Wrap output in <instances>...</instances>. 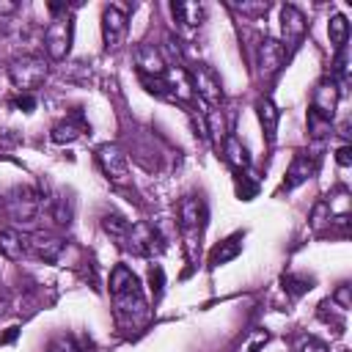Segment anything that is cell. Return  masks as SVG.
I'll return each mask as SVG.
<instances>
[{
    "mask_svg": "<svg viewBox=\"0 0 352 352\" xmlns=\"http://www.w3.org/2000/svg\"><path fill=\"white\" fill-rule=\"evenodd\" d=\"M11 104H14L16 110H22V113H33V110H36V96H33V94H22V96H16Z\"/></svg>",
    "mask_w": 352,
    "mask_h": 352,
    "instance_id": "obj_31",
    "label": "cell"
},
{
    "mask_svg": "<svg viewBox=\"0 0 352 352\" xmlns=\"http://www.w3.org/2000/svg\"><path fill=\"white\" fill-rule=\"evenodd\" d=\"M286 58H289V52L283 50V44H280L278 38H261V41H258L256 63H258V74H261L264 80L275 77V74L283 69Z\"/></svg>",
    "mask_w": 352,
    "mask_h": 352,
    "instance_id": "obj_10",
    "label": "cell"
},
{
    "mask_svg": "<svg viewBox=\"0 0 352 352\" xmlns=\"http://www.w3.org/2000/svg\"><path fill=\"white\" fill-rule=\"evenodd\" d=\"M8 80L14 82L16 91L30 94V91H36V88L47 80V60L38 58V55L14 58L11 66H8Z\"/></svg>",
    "mask_w": 352,
    "mask_h": 352,
    "instance_id": "obj_3",
    "label": "cell"
},
{
    "mask_svg": "<svg viewBox=\"0 0 352 352\" xmlns=\"http://www.w3.org/2000/svg\"><path fill=\"white\" fill-rule=\"evenodd\" d=\"M126 36V14L118 6H107L102 11V41L104 50H118Z\"/></svg>",
    "mask_w": 352,
    "mask_h": 352,
    "instance_id": "obj_13",
    "label": "cell"
},
{
    "mask_svg": "<svg viewBox=\"0 0 352 352\" xmlns=\"http://www.w3.org/2000/svg\"><path fill=\"white\" fill-rule=\"evenodd\" d=\"M110 297L116 302L118 319H126L129 324H135V322H143L148 316L140 280L126 264H116L113 267V272H110Z\"/></svg>",
    "mask_w": 352,
    "mask_h": 352,
    "instance_id": "obj_1",
    "label": "cell"
},
{
    "mask_svg": "<svg viewBox=\"0 0 352 352\" xmlns=\"http://www.w3.org/2000/svg\"><path fill=\"white\" fill-rule=\"evenodd\" d=\"M333 300L338 302V308H341V311H346V308L352 305V297H349V286H346V283H344V286H338V289H336V294H333Z\"/></svg>",
    "mask_w": 352,
    "mask_h": 352,
    "instance_id": "obj_32",
    "label": "cell"
},
{
    "mask_svg": "<svg viewBox=\"0 0 352 352\" xmlns=\"http://www.w3.org/2000/svg\"><path fill=\"white\" fill-rule=\"evenodd\" d=\"M126 250H132L135 256H146V258H154L165 250V236L146 220L140 223H132L129 228V236H126Z\"/></svg>",
    "mask_w": 352,
    "mask_h": 352,
    "instance_id": "obj_5",
    "label": "cell"
},
{
    "mask_svg": "<svg viewBox=\"0 0 352 352\" xmlns=\"http://www.w3.org/2000/svg\"><path fill=\"white\" fill-rule=\"evenodd\" d=\"M338 99H341V88L333 77H322L316 85H314V94H311V107L314 113H319L322 118L333 121L336 116V107H338Z\"/></svg>",
    "mask_w": 352,
    "mask_h": 352,
    "instance_id": "obj_11",
    "label": "cell"
},
{
    "mask_svg": "<svg viewBox=\"0 0 352 352\" xmlns=\"http://www.w3.org/2000/svg\"><path fill=\"white\" fill-rule=\"evenodd\" d=\"M316 168H319V154H305V151L294 154L292 165L286 168V179H283V187H286V190H294V187H300L302 182H308V179L316 173Z\"/></svg>",
    "mask_w": 352,
    "mask_h": 352,
    "instance_id": "obj_15",
    "label": "cell"
},
{
    "mask_svg": "<svg viewBox=\"0 0 352 352\" xmlns=\"http://www.w3.org/2000/svg\"><path fill=\"white\" fill-rule=\"evenodd\" d=\"M47 352H80V349H77V344H74L72 336H60V338H55V341L50 344Z\"/></svg>",
    "mask_w": 352,
    "mask_h": 352,
    "instance_id": "obj_30",
    "label": "cell"
},
{
    "mask_svg": "<svg viewBox=\"0 0 352 352\" xmlns=\"http://www.w3.org/2000/svg\"><path fill=\"white\" fill-rule=\"evenodd\" d=\"M336 162H338L341 168H346V165L352 162V157H349V146H341V148H336Z\"/></svg>",
    "mask_w": 352,
    "mask_h": 352,
    "instance_id": "obj_34",
    "label": "cell"
},
{
    "mask_svg": "<svg viewBox=\"0 0 352 352\" xmlns=\"http://www.w3.org/2000/svg\"><path fill=\"white\" fill-rule=\"evenodd\" d=\"M220 151H223V160H226L236 173H245V170L250 168V154H248V148L242 146V140H239L236 135H228V138L223 140Z\"/></svg>",
    "mask_w": 352,
    "mask_h": 352,
    "instance_id": "obj_18",
    "label": "cell"
},
{
    "mask_svg": "<svg viewBox=\"0 0 352 352\" xmlns=\"http://www.w3.org/2000/svg\"><path fill=\"white\" fill-rule=\"evenodd\" d=\"M72 38H74V25H72V19H69L66 14L55 16V19L47 25V30H44V50H47V55H50L52 60H63V58L69 55V50H72Z\"/></svg>",
    "mask_w": 352,
    "mask_h": 352,
    "instance_id": "obj_6",
    "label": "cell"
},
{
    "mask_svg": "<svg viewBox=\"0 0 352 352\" xmlns=\"http://www.w3.org/2000/svg\"><path fill=\"white\" fill-rule=\"evenodd\" d=\"M308 135H311L314 146L322 148V146L330 140V135H333V121H327V118H322L319 113L308 110Z\"/></svg>",
    "mask_w": 352,
    "mask_h": 352,
    "instance_id": "obj_23",
    "label": "cell"
},
{
    "mask_svg": "<svg viewBox=\"0 0 352 352\" xmlns=\"http://www.w3.org/2000/svg\"><path fill=\"white\" fill-rule=\"evenodd\" d=\"M280 283H283V289H286L292 297H302V294L311 289V280H308V278H294V275H283Z\"/></svg>",
    "mask_w": 352,
    "mask_h": 352,
    "instance_id": "obj_26",
    "label": "cell"
},
{
    "mask_svg": "<svg viewBox=\"0 0 352 352\" xmlns=\"http://www.w3.org/2000/svg\"><path fill=\"white\" fill-rule=\"evenodd\" d=\"M330 217H333V212H330L327 201H319V204L311 209V226H314V228H322V226H324Z\"/></svg>",
    "mask_w": 352,
    "mask_h": 352,
    "instance_id": "obj_27",
    "label": "cell"
},
{
    "mask_svg": "<svg viewBox=\"0 0 352 352\" xmlns=\"http://www.w3.org/2000/svg\"><path fill=\"white\" fill-rule=\"evenodd\" d=\"M16 11V3H0V14H14Z\"/></svg>",
    "mask_w": 352,
    "mask_h": 352,
    "instance_id": "obj_35",
    "label": "cell"
},
{
    "mask_svg": "<svg viewBox=\"0 0 352 352\" xmlns=\"http://www.w3.org/2000/svg\"><path fill=\"white\" fill-rule=\"evenodd\" d=\"M170 14H173V19H176L179 25H184V28H198V25L204 22L206 8H204L201 3H173V6H170Z\"/></svg>",
    "mask_w": 352,
    "mask_h": 352,
    "instance_id": "obj_22",
    "label": "cell"
},
{
    "mask_svg": "<svg viewBox=\"0 0 352 352\" xmlns=\"http://www.w3.org/2000/svg\"><path fill=\"white\" fill-rule=\"evenodd\" d=\"M25 245H28V250H30L38 261H47V264H55V261L60 258L63 248H66V242H63L60 236L50 234V231H36V234L25 236Z\"/></svg>",
    "mask_w": 352,
    "mask_h": 352,
    "instance_id": "obj_12",
    "label": "cell"
},
{
    "mask_svg": "<svg viewBox=\"0 0 352 352\" xmlns=\"http://www.w3.org/2000/svg\"><path fill=\"white\" fill-rule=\"evenodd\" d=\"M300 352H330V346L324 341H319V338H305Z\"/></svg>",
    "mask_w": 352,
    "mask_h": 352,
    "instance_id": "obj_33",
    "label": "cell"
},
{
    "mask_svg": "<svg viewBox=\"0 0 352 352\" xmlns=\"http://www.w3.org/2000/svg\"><path fill=\"white\" fill-rule=\"evenodd\" d=\"M162 267L160 264H151V270H148V283H151V294L154 297H160L162 294Z\"/></svg>",
    "mask_w": 352,
    "mask_h": 352,
    "instance_id": "obj_29",
    "label": "cell"
},
{
    "mask_svg": "<svg viewBox=\"0 0 352 352\" xmlns=\"http://www.w3.org/2000/svg\"><path fill=\"white\" fill-rule=\"evenodd\" d=\"M242 253V234H234L228 239H223L220 245L212 248L209 253V267H220V264H228L231 258H236Z\"/></svg>",
    "mask_w": 352,
    "mask_h": 352,
    "instance_id": "obj_20",
    "label": "cell"
},
{
    "mask_svg": "<svg viewBox=\"0 0 352 352\" xmlns=\"http://www.w3.org/2000/svg\"><path fill=\"white\" fill-rule=\"evenodd\" d=\"M256 113H258V124H261V129H264V140H267V146H272L275 138H278L280 110L275 107V102H272L270 96H261V99L256 102Z\"/></svg>",
    "mask_w": 352,
    "mask_h": 352,
    "instance_id": "obj_17",
    "label": "cell"
},
{
    "mask_svg": "<svg viewBox=\"0 0 352 352\" xmlns=\"http://www.w3.org/2000/svg\"><path fill=\"white\" fill-rule=\"evenodd\" d=\"M0 253H3L8 261H19V258L28 253L25 236H22L16 228H3V231H0Z\"/></svg>",
    "mask_w": 352,
    "mask_h": 352,
    "instance_id": "obj_21",
    "label": "cell"
},
{
    "mask_svg": "<svg viewBox=\"0 0 352 352\" xmlns=\"http://www.w3.org/2000/svg\"><path fill=\"white\" fill-rule=\"evenodd\" d=\"M50 217L58 223V226H69L72 223V204L66 198H55L52 206H50Z\"/></svg>",
    "mask_w": 352,
    "mask_h": 352,
    "instance_id": "obj_25",
    "label": "cell"
},
{
    "mask_svg": "<svg viewBox=\"0 0 352 352\" xmlns=\"http://www.w3.org/2000/svg\"><path fill=\"white\" fill-rule=\"evenodd\" d=\"M6 209L16 223H30L41 209V195L33 187H14L6 198Z\"/></svg>",
    "mask_w": 352,
    "mask_h": 352,
    "instance_id": "obj_7",
    "label": "cell"
},
{
    "mask_svg": "<svg viewBox=\"0 0 352 352\" xmlns=\"http://www.w3.org/2000/svg\"><path fill=\"white\" fill-rule=\"evenodd\" d=\"M280 30H283V41H280L283 50L294 52L302 44L305 33H308V22H305V16L300 14L297 6H283L280 8Z\"/></svg>",
    "mask_w": 352,
    "mask_h": 352,
    "instance_id": "obj_9",
    "label": "cell"
},
{
    "mask_svg": "<svg viewBox=\"0 0 352 352\" xmlns=\"http://www.w3.org/2000/svg\"><path fill=\"white\" fill-rule=\"evenodd\" d=\"M85 132H88V121H85L82 116H69V118H63V121H58V124L52 126L50 138H52V143L66 146V143L80 140Z\"/></svg>",
    "mask_w": 352,
    "mask_h": 352,
    "instance_id": "obj_16",
    "label": "cell"
},
{
    "mask_svg": "<svg viewBox=\"0 0 352 352\" xmlns=\"http://www.w3.org/2000/svg\"><path fill=\"white\" fill-rule=\"evenodd\" d=\"M96 162H99V170H102L110 182H116V184L126 182V176H129V162H126V154H124L116 143L99 146V148H96Z\"/></svg>",
    "mask_w": 352,
    "mask_h": 352,
    "instance_id": "obj_8",
    "label": "cell"
},
{
    "mask_svg": "<svg viewBox=\"0 0 352 352\" xmlns=\"http://www.w3.org/2000/svg\"><path fill=\"white\" fill-rule=\"evenodd\" d=\"M135 66H138V77H165L168 72V63L154 44H140L135 50Z\"/></svg>",
    "mask_w": 352,
    "mask_h": 352,
    "instance_id": "obj_14",
    "label": "cell"
},
{
    "mask_svg": "<svg viewBox=\"0 0 352 352\" xmlns=\"http://www.w3.org/2000/svg\"><path fill=\"white\" fill-rule=\"evenodd\" d=\"M179 231L184 239V250L187 258L195 261L201 253V234H204V223H206V206L198 195H184L179 201Z\"/></svg>",
    "mask_w": 352,
    "mask_h": 352,
    "instance_id": "obj_2",
    "label": "cell"
},
{
    "mask_svg": "<svg viewBox=\"0 0 352 352\" xmlns=\"http://www.w3.org/2000/svg\"><path fill=\"white\" fill-rule=\"evenodd\" d=\"M187 77H190L192 94H198V99H201L204 107H220V102H223V88H220V77L214 74L212 66H206V63H192V66L187 69Z\"/></svg>",
    "mask_w": 352,
    "mask_h": 352,
    "instance_id": "obj_4",
    "label": "cell"
},
{
    "mask_svg": "<svg viewBox=\"0 0 352 352\" xmlns=\"http://www.w3.org/2000/svg\"><path fill=\"white\" fill-rule=\"evenodd\" d=\"M102 228H104V234H107L118 248H124L132 223H129L124 214H118V212H107V214H102Z\"/></svg>",
    "mask_w": 352,
    "mask_h": 352,
    "instance_id": "obj_19",
    "label": "cell"
},
{
    "mask_svg": "<svg viewBox=\"0 0 352 352\" xmlns=\"http://www.w3.org/2000/svg\"><path fill=\"white\" fill-rule=\"evenodd\" d=\"M327 36H330V44L336 47V52H344L346 47V38H349V22L344 14H333L330 22H327Z\"/></svg>",
    "mask_w": 352,
    "mask_h": 352,
    "instance_id": "obj_24",
    "label": "cell"
},
{
    "mask_svg": "<svg viewBox=\"0 0 352 352\" xmlns=\"http://www.w3.org/2000/svg\"><path fill=\"white\" fill-rule=\"evenodd\" d=\"M267 341H270V333H267V330H256V333L248 338V344L239 346V352H258Z\"/></svg>",
    "mask_w": 352,
    "mask_h": 352,
    "instance_id": "obj_28",
    "label": "cell"
}]
</instances>
